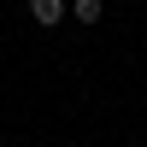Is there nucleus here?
<instances>
[{"label":"nucleus","mask_w":147,"mask_h":147,"mask_svg":"<svg viewBox=\"0 0 147 147\" xmlns=\"http://www.w3.org/2000/svg\"><path fill=\"white\" fill-rule=\"evenodd\" d=\"M65 12H71L65 0H30V18L41 24V30H53V24H65Z\"/></svg>","instance_id":"f257e3e1"},{"label":"nucleus","mask_w":147,"mask_h":147,"mask_svg":"<svg viewBox=\"0 0 147 147\" xmlns=\"http://www.w3.org/2000/svg\"><path fill=\"white\" fill-rule=\"evenodd\" d=\"M71 12H77V18H82V24H94V18H100V12H106V6H100V0H77V6H71Z\"/></svg>","instance_id":"f03ea898"}]
</instances>
